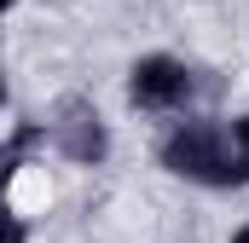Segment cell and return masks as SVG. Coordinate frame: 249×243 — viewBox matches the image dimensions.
<instances>
[{
    "mask_svg": "<svg viewBox=\"0 0 249 243\" xmlns=\"http://www.w3.org/2000/svg\"><path fill=\"white\" fill-rule=\"evenodd\" d=\"M157 168L186 180V185H203V191H238V185H249V162L238 151V139H232V122L197 116V110H186L157 139Z\"/></svg>",
    "mask_w": 249,
    "mask_h": 243,
    "instance_id": "1",
    "label": "cell"
},
{
    "mask_svg": "<svg viewBox=\"0 0 249 243\" xmlns=\"http://www.w3.org/2000/svg\"><path fill=\"white\" fill-rule=\"evenodd\" d=\"M122 87H127V104L139 116H186V110H197V99L209 93L203 69L174 58V52H139L127 64Z\"/></svg>",
    "mask_w": 249,
    "mask_h": 243,
    "instance_id": "2",
    "label": "cell"
},
{
    "mask_svg": "<svg viewBox=\"0 0 249 243\" xmlns=\"http://www.w3.org/2000/svg\"><path fill=\"white\" fill-rule=\"evenodd\" d=\"M41 133H47V151H58L70 168H105L110 162V122L87 93L53 99L41 116Z\"/></svg>",
    "mask_w": 249,
    "mask_h": 243,
    "instance_id": "3",
    "label": "cell"
},
{
    "mask_svg": "<svg viewBox=\"0 0 249 243\" xmlns=\"http://www.w3.org/2000/svg\"><path fill=\"white\" fill-rule=\"evenodd\" d=\"M47 145V133H41V116L35 122H18L6 139H0V197H6V185L18 180V168H29V156Z\"/></svg>",
    "mask_w": 249,
    "mask_h": 243,
    "instance_id": "4",
    "label": "cell"
},
{
    "mask_svg": "<svg viewBox=\"0 0 249 243\" xmlns=\"http://www.w3.org/2000/svg\"><path fill=\"white\" fill-rule=\"evenodd\" d=\"M0 243H29V220L0 197Z\"/></svg>",
    "mask_w": 249,
    "mask_h": 243,
    "instance_id": "5",
    "label": "cell"
},
{
    "mask_svg": "<svg viewBox=\"0 0 249 243\" xmlns=\"http://www.w3.org/2000/svg\"><path fill=\"white\" fill-rule=\"evenodd\" d=\"M232 139H238V151H244V162H249V110L232 116Z\"/></svg>",
    "mask_w": 249,
    "mask_h": 243,
    "instance_id": "6",
    "label": "cell"
},
{
    "mask_svg": "<svg viewBox=\"0 0 249 243\" xmlns=\"http://www.w3.org/2000/svg\"><path fill=\"white\" fill-rule=\"evenodd\" d=\"M6 99H12V87H6V64H0V110H6Z\"/></svg>",
    "mask_w": 249,
    "mask_h": 243,
    "instance_id": "7",
    "label": "cell"
},
{
    "mask_svg": "<svg viewBox=\"0 0 249 243\" xmlns=\"http://www.w3.org/2000/svg\"><path fill=\"white\" fill-rule=\"evenodd\" d=\"M226 243H249V226H238V232H232V238H226Z\"/></svg>",
    "mask_w": 249,
    "mask_h": 243,
    "instance_id": "8",
    "label": "cell"
},
{
    "mask_svg": "<svg viewBox=\"0 0 249 243\" xmlns=\"http://www.w3.org/2000/svg\"><path fill=\"white\" fill-rule=\"evenodd\" d=\"M12 6H18V0H0V23H6V17H12Z\"/></svg>",
    "mask_w": 249,
    "mask_h": 243,
    "instance_id": "9",
    "label": "cell"
}]
</instances>
